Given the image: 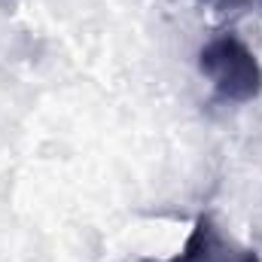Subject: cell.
<instances>
[{
    "label": "cell",
    "instance_id": "6da1fadb",
    "mask_svg": "<svg viewBox=\"0 0 262 262\" xmlns=\"http://www.w3.org/2000/svg\"><path fill=\"white\" fill-rule=\"evenodd\" d=\"M198 67L213 82L216 95L232 104H247L262 95V64L235 34H220L204 43Z\"/></svg>",
    "mask_w": 262,
    "mask_h": 262
},
{
    "label": "cell",
    "instance_id": "7a4b0ae2",
    "mask_svg": "<svg viewBox=\"0 0 262 262\" xmlns=\"http://www.w3.org/2000/svg\"><path fill=\"white\" fill-rule=\"evenodd\" d=\"M216 247H220V235L213 229V220L201 216L192 229V235H189V241H186V247H183V253L168 262H210Z\"/></svg>",
    "mask_w": 262,
    "mask_h": 262
},
{
    "label": "cell",
    "instance_id": "3957f363",
    "mask_svg": "<svg viewBox=\"0 0 262 262\" xmlns=\"http://www.w3.org/2000/svg\"><path fill=\"white\" fill-rule=\"evenodd\" d=\"M235 262H259V256L256 253H244V256H238Z\"/></svg>",
    "mask_w": 262,
    "mask_h": 262
},
{
    "label": "cell",
    "instance_id": "277c9868",
    "mask_svg": "<svg viewBox=\"0 0 262 262\" xmlns=\"http://www.w3.org/2000/svg\"><path fill=\"white\" fill-rule=\"evenodd\" d=\"M210 3H235V0H210Z\"/></svg>",
    "mask_w": 262,
    "mask_h": 262
}]
</instances>
